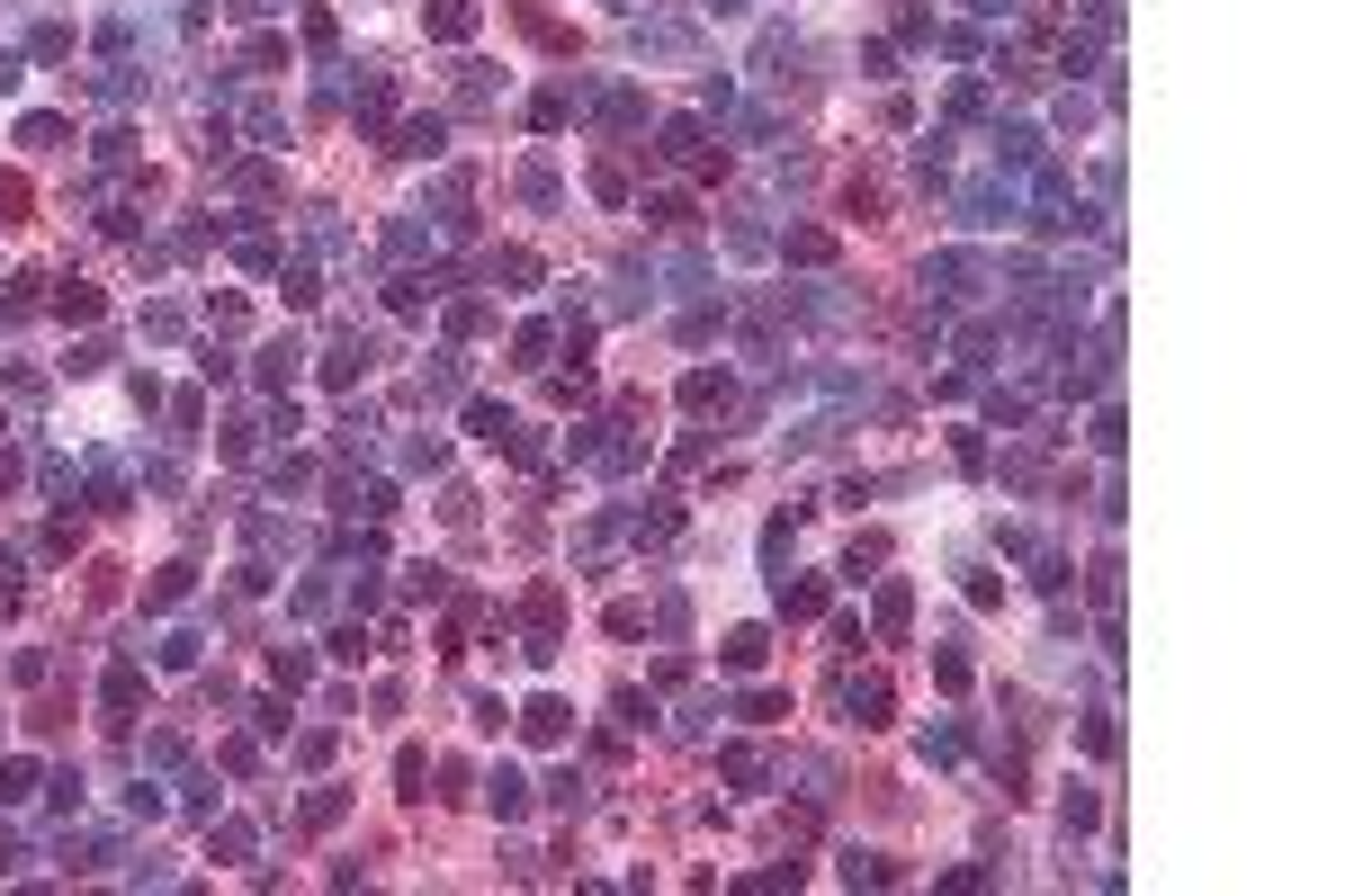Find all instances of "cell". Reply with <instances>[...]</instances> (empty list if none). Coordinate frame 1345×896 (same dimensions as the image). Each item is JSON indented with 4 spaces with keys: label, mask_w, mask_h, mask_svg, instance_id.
Returning <instances> with one entry per match:
<instances>
[{
    "label": "cell",
    "mask_w": 1345,
    "mask_h": 896,
    "mask_svg": "<svg viewBox=\"0 0 1345 896\" xmlns=\"http://www.w3.org/2000/svg\"><path fill=\"white\" fill-rule=\"evenodd\" d=\"M368 359H377V341L368 332H342V341H332V359H323V377L351 386V377H368Z\"/></svg>",
    "instance_id": "6da1fadb"
},
{
    "label": "cell",
    "mask_w": 1345,
    "mask_h": 896,
    "mask_svg": "<svg viewBox=\"0 0 1345 896\" xmlns=\"http://www.w3.org/2000/svg\"><path fill=\"white\" fill-rule=\"evenodd\" d=\"M566 717H574L566 700H529V709H520V735H529V744H566Z\"/></svg>",
    "instance_id": "7a4b0ae2"
},
{
    "label": "cell",
    "mask_w": 1345,
    "mask_h": 896,
    "mask_svg": "<svg viewBox=\"0 0 1345 896\" xmlns=\"http://www.w3.org/2000/svg\"><path fill=\"white\" fill-rule=\"evenodd\" d=\"M422 28H431V36H476V0H431Z\"/></svg>",
    "instance_id": "3957f363"
},
{
    "label": "cell",
    "mask_w": 1345,
    "mask_h": 896,
    "mask_svg": "<svg viewBox=\"0 0 1345 896\" xmlns=\"http://www.w3.org/2000/svg\"><path fill=\"white\" fill-rule=\"evenodd\" d=\"M637 54H691V28L682 19H655V28H637Z\"/></svg>",
    "instance_id": "277c9868"
},
{
    "label": "cell",
    "mask_w": 1345,
    "mask_h": 896,
    "mask_svg": "<svg viewBox=\"0 0 1345 896\" xmlns=\"http://www.w3.org/2000/svg\"><path fill=\"white\" fill-rule=\"evenodd\" d=\"M99 861H117L108 834H63V870H99Z\"/></svg>",
    "instance_id": "5b68a950"
},
{
    "label": "cell",
    "mask_w": 1345,
    "mask_h": 896,
    "mask_svg": "<svg viewBox=\"0 0 1345 896\" xmlns=\"http://www.w3.org/2000/svg\"><path fill=\"white\" fill-rule=\"evenodd\" d=\"M297 359H305V341H269V350H260V386H288Z\"/></svg>",
    "instance_id": "8992f818"
},
{
    "label": "cell",
    "mask_w": 1345,
    "mask_h": 896,
    "mask_svg": "<svg viewBox=\"0 0 1345 896\" xmlns=\"http://www.w3.org/2000/svg\"><path fill=\"white\" fill-rule=\"evenodd\" d=\"M440 134H449L440 117H413V126L395 134V153H413V162H431V153H440Z\"/></svg>",
    "instance_id": "52a82bcc"
},
{
    "label": "cell",
    "mask_w": 1345,
    "mask_h": 896,
    "mask_svg": "<svg viewBox=\"0 0 1345 896\" xmlns=\"http://www.w3.org/2000/svg\"><path fill=\"white\" fill-rule=\"evenodd\" d=\"M134 691H144V672H134V655H117V663H108V709L126 717V709H134Z\"/></svg>",
    "instance_id": "ba28073f"
},
{
    "label": "cell",
    "mask_w": 1345,
    "mask_h": 896,
    "mask_svg": "<svg viewBox=\"0 0 1345 896\" xmlns=\"http://www.w3.org/2000/svg\"><path fill=\"white\" fill-rule=\"evenodd\" d=\"M852 717H861V726H889V681H880V672L852 691Z\"/></svg>",
    "instance_id": "9c48e42d"
},
{
    "label": "cell",
    "mask_w": 1345,
    "mask_h": 896,
    "mask_svg": "<svg viewBox=\"0 0 1345 896\" xmlns=\"http://www.w3.org/2000/svg\"><path fill=\"white\" fill-rule=\"evenodd\" d=\"M458 108H494V73H485V63H458Z\"/></svg>",
    "instance_id": "30bf717a"
},
{
    "label": "cell",
    "mask_w": 1345,
    "mask_h": 896,
    "mask_svg": "<svg viewBox=\"0 0 1345 896\" xmlns=\"http://www.w3.org/2000/svg\"><path fill=\"white\" fill-rule=\"evenodd\" d=\"M485 798H494V816H520V807H529V780H520V771H494Z\"/></svg>",
    "instance_id": "8fae6325"
},
{
    "label": "cell",
    "mask_w": 1345,
    "mask_h": 896,
    "mask_svg": "<svg viewBox=\"0 0 1345 896\" xmlns=\"http://www.w3.org/2000/svg\"><path fill=\"white\" fill-rule=\"evenodd\" d=\"M243 126L260 134V144H279V134H288V108H279V99H251V108H243Z\"/></svg>",
    "instance_id": "7c38bea8"
},
{
    "label": "cell",
    "mask_w": 1345,
    "mask_h": 896,
    "mask_svg": "<svg viewBox=\"0 0 1345 896\" xmlns=\"http://www.w3.org/2000/svg\"><path fill=\"white\" fill-rule=\"evenodd\" d=\"M655 153H664V162H691V153H700V126H691V117H672V126H664V144H655Z\"/></svg>",
    "instance_id": "4fadbf2b"
},
{
    "label": "cell",
    "mask_w": 1345,
    "mask_h": 896,
    "mask_svg": "<svg viewBox=\"0 0 1345 896\" xmlns=\"http://www.w3.org/2000/svg\"><path fill=\"white\" fill-rule=\"evenodd\" d=\"M279 288H288V305H314V296H323V288H314V260H288Z\"/></svg>",
    "instance_id": "5bb4252c"
},
{
    "label": "cell",
    "mask_w": 1345,
    "mask_h": 896,
    "mask_svg": "<svg viewBox=\"0 0 1345 896\" xmlns=\"http://www.w3.org/2000/svg\"><path fill=\"white\" fill-rule=\"evenodd\" d=\"M54 314H63V323H90V314H99V288H82V279H73V288L54 296Z\"/></svg>",
    "instance_id": "9a60e30c"
},
{
    "label": "cell",
    "mask_w": 1345,
    "mask_h": 896,
    "mask_svg": "<svg viewBox=\"0 0 1345 896\" xmlns=\"http://www.w3.org/2000/svg\"><path fill=\"white\" fill-rule=\"evenodd\" d=\"M520 197H529V206H557V171L529 162V171H520Z\"/></svg>",
    "instance_id": "2e32d148"
},
{
    "label": "cell",
    "mask_w": 1345,
    "mask_h": 896,
    "mask_svg": "<svg viewBox=\"0 0 1345 896\" xmlns=\"http://www.w3.org/2000/svg\"><path fill=\"white\" fill-rule=\"evenodd\" d=\"M727 663L754 672V663H763V628H735V637H727Z\"/></svg>",
    "instance_id": "e0dca14e"
},
{
    "label": "cell",
    "mask_w": 1345,
    "mask_h": 896,
    "mask_svg": "<svg viewBox=\"0 0 1345 896\" xmlns=\"http://www.w3.org/2000/svg\"><path fill=\"white\" fill-rule=\"evenodd\" d=\"M781 609H789V618H817L826 592H817V583H781Z\"/></svg>",
    "instance_id": "ac0fdd59"
},
{
    "label": "cell",
    "mask_w": 1345,
    "mask_h": 896,
    "mask_svg": "<svg viewBox=\"0 0 1345 896\" xmlns=\"http://www.w3.org/2000/svg\"><path fill=\"white\" fill-rule=\"evenodd\" d=\"M269 672H279V681H288V691H305V672H314V663H305V655H297V646H279V655H269Z\"/></svg>",
    "instance_id": "d6986e66"
},
{
    "label": "cell",
    "mask_w": 1345,
    "mask_h": 896,
    "mask_svg": "<svg viewBox=\"0 0 1345 896\" xmlns=\"http://www.w3.org/2000/svg\"><path fill=\"white\" fill-rule=\"evenodd\" d=\"M682 403H700V412H709V403H727V377H709V368H700V377L682 386Z\"/></svg>",
    "instance_id": "ffe728a7"
},
{
    "label": "cell",
    "mask_w": 1345,
    "mask_h": 896,
    "mask_svg": "<svg viewBox=\"0 0 1345 896\" xmlns=\"http://www.w3.org/2000/svg\"><path fill=\"white\" fill-rule=\"evenodd\" d=\"M19 144H36V153L63 144V117H28V126H19Z\"/></svg>",
    "instance_id": "44dd1931"
},
{
    "label": "cell",
    "mask_w": 1345,
    "mask_h": 896,
    "mask_svg": "<svg viewBox=\"0 0 1345 896\" xmlns=\"http://www.w3.org/2000/svg\"><path fill=\"white\" fill-rule=\"evenodd\" d=\"M36 789V763H0V798H28Z\"/></svg>",
    "instance_id": "7402d4cb"
},
{
    "label": "cell",
    "mask_w": 1345,
    "mask_h": 896,
    "mask_svg": "<svg viewBox=\"0 0 1345 896\" xmlns=\"http://www.w3.org/2000/svg\"><path fill=\"white\" fill-rule=\"evenodd\" d=\"M234 260H243V269H279V242H269V234H251V242H243Z\"/></svg>",
    "instance_id": "603a6c76"
},
{
    "label": "cell",
    "mask_w": 1345,
    "mask_h": 896,
    "mask_svg": "<svg viewBox=\"0 0 1345 896\" xmlns=\"http://www.w3.org/2000/svg\"><path fill=\"white\" fill-rule=\"evenodd\" d=\"M0 386H10L19 403H36V395H45V377H36V368H0Z\"/></svg>",
    "instance_id": "cb8c5ba5"
},
{
    "label": "cell",
    "mask_w": 1345,
    "mask_h": 896,
    "mask_svg": "<svg viewBox=\"0 0 1345 896\" xmlns=\"http://www.w3.org/2000/svg\"><path fill=\"white\" fill-rule=\"evenodd\" d=\"M171 601H189V565H171V574L153 583V609H171Z\"/></svg>",
    "instance_id": "d4e9b609"
},
{
    "label": "cell",
    "mask_w": 1345,
    "mask_h": 896,
    "mask_svg": "<svg viewBox=\"0 0 1345 896\" xmlns=\"http://www.w3.org/2000/svg\"><path fill=\"white\" fill-rule=\"evenodd\" d=\"M162 663H171V672H180V663H197V637H189V628H171V637H162Z\"/></svg>",
    "instance_id": "484cf974"
},
{
    "label": "cell",
    "mask_w": 1345,
    "mask_h": 896,
    "mask_svg": "<svg viewBox=\"0 0 1345 896\" xmlns=\"http://www.w3.org/2000/svg\"><path fill=\"white\" fill-rule=\"evenodd\" d=\"M19 206H28V180H0V225H19Z\"/></svg>",
    "instance_id": "4316f807"
},
{
    "label": "cell",
    "mask_w": 1345,
    "mask_h": 896,
    "mask_svg": "<svg viewBox=\"0 0 1345 896\" xmlns=\"http://www.w3.org/2000/svg\"><path fill=\"white\" fill-rule=\"evenodd\" d=\"M19 870H28V843H19V834H0V878H19Z\"/></svg>",
    "instance_id": "83f0119b"
}]
</instances>
